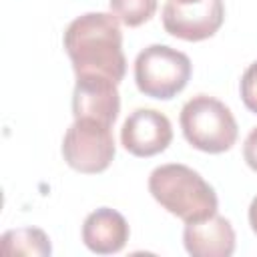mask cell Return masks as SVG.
<instances>
[{"label": "cell", "instance_id": "cell-1", "mask_svg": "<svg viewBox=\"0 0 257 257\" xmlns=\"http://www.w3.org/2000/svg\"><path fill=\"white\" fill-rule=\"evenodd\" d=\"M64 50L78 74H102L116 84L124 78L126 58L118 18L106 12H86L64 30Z\"/></svg>", "mask_w": 257, "mask_h": 257}, {"label": "cell", "instance_id": "cell-2", "mask_svg": "<svg viewBox=\"0 0 257 257\" xmlns=\"http://www.w3.org/2000/svg\"><path fill=\"white\" fill-rule=\"evenodd\" d=\"M149 193L171 215L185 223H197L217 213L215 189L191 167L167 163L149 175Z\"/></svg>", "mask_w": 257, "mask_h": 257}, {"label": "cell", "instance_id": "cell-3", "mask_svg": "<svg viewBox=\"0 0 257 257\" xmlns=\"http://www.w3.org/2000/svg\"><path fill=\"white\" fill-rule=\"evenodd\" d=\"M179 122L187 143L209 155L229 151L239 135L231 108L209 94L189 98L181 108Z\"/></svg>", "mask_w": 257, "mask_h": 257}, {"label": "cell", "instance_id": "cell-4", "mask_svg": "<svg viewBox=\"0 0 257 257\" xmlns=\"http://www.w3.org/2000/svg\"><path fill=\"white\" fill-rule=\"evenodd\" d=\"M191 70L193 66L185 52L167 44H151L137 54L135 82L145 96L171 100L187 86Z\"/></svg>", "mask_w": 257, "mask_h": 257}, {"label": "cell", "instance_id": "cell-5", "mask_svg": "<svg viewBox=\"0 0 257 257\" xmlns=\"http://www.w3.org/2000/svg\"><path fill=\"white\" fill-rule=\"evenodd\" d=\"M110 128L112 126L92 118H74L62 139V157L66 165L84 175L108 169L116 153Z\"/></svg>", "mask_w": 257, "mask_h": 257}, {"label": "cell", "instance_id": "cell-6", "mask_svg": "<svg viewBox=\"0 0 257 257\" xmlns=\"http://www.w3.org/2000/svg\"><path fill=\"white\" fill-rule=\"evenodd\" d=\"M225 20L223 0H201L197 4H179L169 0L163 6L165 30L181 40L199 42L211 38Z\"/></svg>", "mask_w": 257, "mask_h": 257}, {"label": "cell", "instance_id": "cell-7", "mask_svg": "<svg viewBox=\"0 0 257 257\" xmlns=\"http://www.w3.org/2000/svg\"><path fill=\"white\" fill-rule=\"evenodd\" d=\"M120 110L118 84L102 74H78L72 92L74 118H92L108 126L114 124Z\"/></svg>", "mask_w": 257, "mask_h": 257}, {"label": "cell", "instance_id": "cell-8", "mask_svg": "<svg viewBox=\"0 0 257 257\" xmlns=\"http://www.w3.org/2000/svg\"><path fill=\"white\" fill-rule=\"evenodd\" d=\"M171 141V120L155 108L133 110L120 128V143L135 157H155L163 153Z\"/></svg>", "mask_w": 257, "mask_h": 257}, {"label": "cell", "instance_id": "cell-9", "mask_svg": "<svg viewBox=\"0 0 257 257\" xmlns=\"http://www.w3.org/2000/svg\"><path fill=\"white\" fill-rule=\"evenodd\" d=\"M183 243L193 257H229L235 251V229L219 213L197 223H185Z\"/></svg>", "mask_w": 257, "mask_h": 257}, {"label": "cell", "instance_id": "cell-10", "mask_svg": "<svg viewBox=\"0 0 257 257\" xmlns=\"http://www.w3.org/2000/svg\"><path fill=\"white\" fill-rule=\"evenodd\" d=\"M128 235L131 229L126 219L110 207H100L88 213L82 223V243L98 255L118 253L126 245Z\"/></svg>", "mask_w": 257, "mask_h": 257}, {"label": "cell", "instance_id": "cell-11", "mask_svg": "<svg viewBox=\"0 0 257 257\" xmlns=\"http://www.w3.org/2000/svg\"><path fill=\"white\" fill-rule=\"evenodd\" d=\"M2 253L6 257L10 255H36V257H46L52 253L50 239L42 229L36 227H20V229H10L2 235Z\"/></svg>", "mask_w": 257, "mask_h": 257}, {"label": "cell", "instance_id": "cell-12", "mask_svg": "<svg viewBox=\"0 0 257 257\" xmlns=\"http://www.w3.org/2000/svg\"><path fill=\"white\" fill-rule=\"evenodd\" d=\"M157 10V0H110V12L124 26H141L151 20Z\"/></svg>", "mask_w": 257, "mask_h": 257}, {"label": "cell", "instance_id": "cell-13", "mask_svg": "<svg viewBox=\"0 0 257 257\" xmlns=\"http://www.w3.org/2000/svg\"><path fill=\"white\" fill-rule=\"evenodd\" d=\"M239 90H241V100H243V104H245L251 112L257 114V60H255L253 64H249L247 70L243 72Z\"/></svg>", "mask_w": 257, "mask_h": 257}, {"label": "cell", "instance_id": "cell-14", "mask_svg": "<svg viewBox=\"0 0 257 257\" xmlns=\"http://www.w3.org/2000/svg\"><path fill=\"white\" fill-rule=\"evenodd\" d=\"M243 159H245L247 167L257 173V126L251 128V133L247 135V139L243 143Z\"/></svg>", "mask_w": 257, "mask_h": 257}, {"label": "cell", "instance_id": "cell-15", "mask_svg": "<svg viewBox=\"0 0 257 257\" xmlns=\"http://www.w3.org/2000/svg\"><path fill=\"white\" fill-rule=\"evenodd\" d=\"M249 225H251L253 233L257 235V195L253 197V201L249 205Z\"/></svg>", "mask_w": 257, "mask_h": 257}, {"label": "cell", "instance_id": "cell-16", "mask_svg": "<svg viewBox=\"0 0 257 257\" xmlns=\"http://www.w3.org/2000/svg\"><path fill=\"white\" fill-rule=\"evenodd\" d=\"M175 2H179V4H197L201 0H175Z\"/></svg>", "mask_w": 257, "mask_h": 257}]
</instances>
